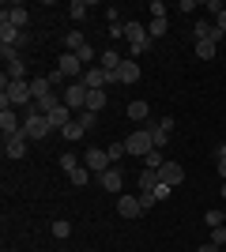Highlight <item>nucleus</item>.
<instances>
[{
	"label": "nucleus",
	"instance_id": "obj_1",
	"mask_svg": "<svg viewBox=\"0 0 226 252\" xmlns=\"http://www.w3.org/2000/svg\"><path fill=\"white\" fill-rule=\"evenodd\" d=\"M0 87H4V94H0V105L8 109V105H31V79H8V75H0Z\"/></svg>",
	"mask_w": 226,
	"mask_h": 252
},
{
	"label": "nucleus",
	"instance_id": "obj_2",
	"mask_svg": "<svg viewBox=\"0 0 226 252\" xmlns=\"http://www.w3.org/2000/svg\"><path fill=\"white\" fill-rule=\"evenodd\" d=\"M49 132H53L49 117L34 113V105H27V113H23V136H27V139H45Z\"/></svg>",
	"mask_w": 226,
	"mask_h": 252
},
{
	"label": "nucleus",
	"instance_id": "obj_3",
	"mask_svg": "<svg viewBox=\"0 0 226 252\" xmlns=\"http://www.w3.org/2000/svg\"><path fill=\"white\" fill-rule=\"evenodd\" d=\"M125 151H129V155H136V158H147L151 151H155V139H151V125L143 128V132H132V136L125 139Z\"/></svg>",
	"mask_w": 226,
	"mask_h": 252
},
{
	"label": "nucleus",
	"instance_id": "obj_4",
	"mask_svg": "<svg viewBox=\"0 0 226 252\" xmlns=\"http://www.w3.org/2000/svg\"><path fill=\"white\" fill-rule=\"evenodd\" d=\"M57 72H61V75H65V79H72V83H75V79H83V61H79V57H75V53H61V61H57Z\"/></svg>",
	"mask_w": 226,
	"mask_h": 252
},
{
	"label": "nucleus",
	"instance_id": "obj_5",
	"mask_svg": "<svg viewBox=\"0 0 226 252\" xmlns=\"http://www.w3.org/2000/svg\"><path fill=\"white\" fill-rule=\"evenodd\" d=\"M83 166L91 169V173H98V177H102L106 169H113V162H109V155H106L102 147H87V155H83Z\"/></svg>",
	"mask_w": 226,
	"mask_h": 252
},
{
	"label": "nucleus",
	"instance_id": "obj_6",
	"mask_svg": "<svg viewBox=\"0 0 226 252\" xmlns=\"http://www.w3.org/2000/svg\"><path fill=\"white\" fill-rule=\"evenodd\" d=\"M109 75H113V83H125V87H132V83H140V64L125 57V61H121V68H117V72H109Z\"/></svg>",
	"mask_w": 226,
	"mask_h": 252
},
{
	"label": "nucleus",
	"instance_id": "obj_7",
	"mask_svg": "<svg viewBox=\"0 0 226 252\" xmlns=\"http://www.w3.org/2000/svg\"><path fill=\"white\" fill-rule=\"evenodd\" d=\"M79 83H83L87 91H102V87H106V83H113V75H109L106 68L98 64V68H87V72H83V79H79Z\"/></svg>",
	"mask_w": 226,
	"mask_h": 252
},
{
	"label": "nucleus",
	"instance_id": "obj_8",
	"mask_svg": "<svg viewBox=\"0 0 226 252\" xmlns=\"http://www.w3.org/2000/svg\"><path fill=\"white\" fill-rule=\"evenodd\" d=\"M65 105H68V109H79V113L87 109V87L79 83V79H75V83H68V91H65Z\"/></svg>",
	"mask_w": 226,
	"mask_h": 252
},
{
	"label": "nucleus",
	"instance_id": "obj_9",
	"mask_svg": "<svg viewBox=\"0 0 226 252\" xmlns=\"http://www.w3.org/2000/svg\"><path fill=\"white\" fill-rule=\"evenodd\" d=\"M0 132H4V139H11V136H19V132H23V121L11 113V105H8V109H0Z\"/></svg>",
	"mask_w": 226,
	"mask_h": 252
},
{
	"label": "nucleus",
	"instance_id": "obj_10",
	"mask_svg": "<svg viewBox=\"0 0 226 252\" xmlns=\"http://www.w3.org/2000/svg\"><path fill=\"white\" fill-rule=\"evenodd\" d=\"M159 181L166 185V189H177V185L185 181V169L177 166V162H166V166L159 169Z\"/></svg>",
	"mask_w": 226,
	"mask_h": 252
},
{
	"label": "nucleus",
	"instance_id": "obj_11",
	"mask_svg": "<svg viewBox=\"0 0 226 252\" xmlns=\"http://www.w3.org/2000/svg\"><path fill=\"white\" fill-rule=\"evenodd\" d=\"M117 211H121V219H140V215H143L140 196H121V200H117Z\"/></svg>",
	"mask_w": 226,
	"mask_h": 252
},
{
	"label": "nucleus",
	"instance_id": "obj_12",
	"mask_svg": "<svg viewBox=\"0 0 226 252\" xmlns=\"http://www.w3.org/2000/svg\"><path fill=\"white\" fill-rule=\"evenodd\" d=\"M31 94H34V102H38V98H49L53 94V79H49V75H34L31 79Z\"/></svg>",
	"mask_w": 226,
	"mask_h": 252
},
{
	"label": "nucleus",
	"instance_id": "obj_13",
	"mask_svg": "<svg viewBox=\"0 0 226 252\" xmlns=\"http://www.w3.org/2000/svg\"><path fill=\"white\" fill-rule=\"evenodd\" d=\"M49 125H53V132H65V128L72 125V109H68V105H57L53 113H49Z\"/></svg>",
	"mask_w": 226,
	"mask_h": 252
},
{
	"label": "nucleus",
	"instance_id": "obj_14",
	"mask_svg": "<svg viewBox=\"0 0 226 252\" xmlns=\"http://www.w3.org/2000/svg\"><path fill=\"white\" fill-rule=\"evenodd\" d=\"M98 185H102V189H106V192H121V185H125V177H121V169L113 166V169H106V173L98 177Z\"/></svg>",
	"mask_w": 226,
	"mask_h": 252
},
{
	"label": "nucleus",
	"instance_id": "obj_15",
	"mask_svg": "<svg viewBox=\"0 0 226 252\" xmlns=\"http://www.w3.org/2000/svg\"><path fill=\"white\" fill-rule=\"evenodd\" d=\"M4 155H8V158H23V155H27V136L19 132V136L4 139Z\"/></svg>",
	"mask_w": 226,
	"mask_h": 252
},
{
	"label": "nucleus",
	"instance_id": "obj_16",
	"mask_svg": "<svg viewBox=\"0 0 226 252\" xmlns=\"http://www.w3.org/2000/svg\"><path fill=\"white\" fill-rule=\"evenodd\" d=\"M34 105V113H42V117H49L57 109V105H65V98H57V94H49V98H38V102H31Z\"/></svg>",
	"mask_w": 226,
	"mask_h": 252
},
{
	"label": "nucleus",
	"instance_id": "obj_17",
	"mask_svg": "<svg viewBox=\"0 0 226 252\" xmlns=\"http://www.w3.org/2000/svg\"><path fill=\"white\" fill-rule=\"evenodd\" d=\"M159 185V169H140V192H155Z\"/></svg>",
	"mask_w": 226,
	"mask_h": 252
},
{
	"label": "nucleus",
	"instance_id": "obj_18",
	"mask_svg": "<svg viewBox=\"0 0 226 252\" xmlns=\"http://www.w3.org/2000/svg\"><path fill=\"white\" fill-rule=\"evenodd\" d=\"M121 61H125V57H121L117 49H106V53H102V57H98V64H102L106 72H117V68H121Z\"/></svg>",
	"mask_w": 226,
	"mask_h": 252
},
{
	"label": "nucleus",
	"instance_id": "obj_19",
	"mask_svg": "<svg viewBox=\"0 0 226 252\" xmlns=\"http://www.w3.org/2000/svg\"><path fill=\"white\" fill-rule=\"evenodd\" d=\"M151 113V105L147 102H129V121H136V125H143Z\"/></svg>",
	"mask_w": 226,
	"mask_h": 252
},
{
	"label": "nucleus",
	"instance_id": "obj_20",
	"mask_svg": "<svg viewBox=\"0 0 226 252\" xmlns=\"http://www.w3.org/2000/svg\"><path fill=\"white\" fill-rule=\"evenodd\" d=\"M87 109H91V113H102V109H106V91H87Z\"/></svg>",
	"mask_w": 226,
	"mask_h": 252
},
{
	"label": "nucleus",
	"instance_id": "obj_21",
	"mask_svg": "<svg viewBox=\"0 0 226 252\" xmlns=\"http://www.w3.org/2000/svg\"><path fill=\"white\" fill-rule=\"evenodd\" d=\"M8 79H27V61H23V57H15V61H8Z\"/></svg>",
	"mask_w": 226,
	"mask_h": 252
},
{
	"label": "nucleus",
	"instance_id": "obj_22",
	"mask_svg": "<svg viewBox=\"0 0 226 252\" xmlns=\"http://www.w3.org/2000/svg\"><path fill=\"white\" fill-rule=\"evenodd\" d=\"M166 31H170V23H166V15H159V19H151V23H147V34H151V42H155V38H162Z\"/></svg>",
	"mask_w": 226,
	"mask_h": 252
},
{
	"label": "nucleus",
	"instance_id": "obj_23",
	"mask_svg": "<svg viewBox=\"0 0 226 252\" xmlns=\"http://www.w3.org/2000/svg\"><path fill=\"white\" fill-rule=\"evenodd\" d=\"M79 166H83V158H79V155H72V151L61 155V169H65V173H72V169H79Z\"/></svg>",
	"mask_w": 226,
	"mask_h": 252
},
{
	"label": "nucleus",
	"instance_id": "obj_24",
	"mask_svg": "<svg viewBox=\"0 0 226 252\" xmlns=\"http://www.w3.org/2000/svg\"><path fill=\"white\" fill-rule=\"evenodd\" d=\"M65 45H68V53H79V49H83V45H87V38H83V34H79V31H68Z\"/></svg>",
	"mask_w": 226,
	"mask_h": 252
},
{
	"label": "nucleus",
	"instance_id": "obj_25",
	"mask_svg": "<svg viewBox=\"0 0 226 252\" xmlns=\"http://www.w3.org/2000/svg\"><path fill=\"white\" fill-rule=\"evenodd\" d=\"M87 11H91L87 0H72V4H68V15H72V19H87Z\"/></svg>",
	"mask_w": 226,
	"mask_h": 252
},
{
	"label": "nucleus",
	"instance_id": "obj_26",
	"mask_svg": "<svg viewBox=\"0 0 226 252\" xmlns=\"http://www.w3.org/2000/svg\"><path fill=\"white\" fill-rule=\"evenodd\" d=\"M95 121H98V113H91V109H83V113L75 117V125L83 128V132H91V128H95Z\"/></svg>",
	"mask_w": 226,
	"mask_h": 252
},
{
	"label": "nucleus",
	"instance_id": "obj_27",
	"mask_svg": "<svg viewBox=\"0 0 226 252\" xmlns=\"http://www.w3.org/2000/svg\"><path fill=\"white\" fill-rule=\"evenodd\" d=\"M61 136H65V139H68V143H79V139H83V136H87V132H83V128H79V125H75V121H72V125H68V128H65V132H61Z\"/></svg>",
	"mask_w": 226,
	"mask_h": 252
},
{
	"label": "nucleus",
	"instance_id": "obj_28",
	"mask_svg": "<svg viewBox=\"0 0 226 252\" xmlns=\"http://www.w3.org/2000/svg\"><path fill=\"white\" fill-rule=\"evenodd\" d=\"M196 57H200V61H211V57H215V42H196Z\"/></svg>",
	"mask_w": 226,
	"mask_h": 252
},
{
	"label": "nucleus",
	"instance_id": "obj_29",
	"mask_svg": "<svg viewBox=\"0 0 226 252\" xmlns=\"http://www.w3.org/2000/svg\"><path fill=\"white\" fill-rule=\"evenodd\" d=\"M151 139H155V151H162V147H166V139H170V132H162L159 125H151Z\"/></svg>",
	"mask_w": 226,
	"mask_h": 252
},
{
	"label": "nucleus",
	"instance_id": "obj_30",
	"mask_svg": "<svg viewBox=\"0 0 226 252\" xmlns=\"http://www.w3.org/2000/svg\"><path fill=\"white\" fill-rule=\"evenodd\" d=\"M162 166H166V158H162L159 151H151V155L143 158V169H162Z\"/></svg>",
	"mask_w": 226,
	"mask_h": 252
},
{
	"label": "nucleus",
	"instance_id": "obj_31",
	"mask_svg": "<svg viewBox=\"0 0 226 252\" xmlns=\"http://www.w3.org/2000/svg\"><path fill=\"white\" fill-rule=\"evenodd\" d=\"M68 181H72V185H87V181H91V169H87V166L72 169V173H68Z\"/></svg>",
	"mask_w": 226,
	"mask_h": 252
},
{
	"label": "nucleus",
	"instance_id": "obj_32",
	"mask_svg": "<svg viewBox=\"0 0 226 252\" xmlns=\"http://www.w3.org/2000/svg\"><path fill=\"white\" fill-rule=\"evenodd\" d=\"M106 155H109V162H121V158L129 155V151H125V143H109V147H106Z\"/></svg>",
	"mask_w": 226,
	"mask_h": 252
},
{
	"label": "nucleus",
	"instance_id": "obj_33",
	"mask_svg": "<svg viewBox=\"0 0 226 252\" xmlns=\"http://www.w3.org/2000/svg\"><path fill=\"white\" fill-rule=\"evenodd\" d=\"M68 233H72V222H68V219H57L53 222V237H68Z\"/></svg>",
	"mask_w": 226,
	"mask_h": 252
},
{
	"label": "nucleus",
	"instance_id": "obj_34",
	"mask_svg": "<svg viewBox=\"0 0 226 252\" xmlns=\"http://www.w3.org/2000/svg\"><path fill=\"white\" fill-rule=\"evenodd\" d=\"M211 245H219V249H223V245H226V222H223V226H215V230H211Z\"/></svg>",
	"mask_w": 226,
	"mask_h": 252
},
{
	"label": "nucleus",
	"instance_id": "obj_35",
	"mask_svg": "<svg viewBox=\"0 0 226 252\" xmlns=\"http://www.w3.org/2000/svg\"><path fill=\"white\" fill-rule=\"evenodd\" d=\"M204 222H207V226H211V230H215V226H223V211H207V215H204Z\"/></svg>",
	"mask_w": 226,
	"mask_h": 252
},
{
	"label": "nucleus",
	"instance_id": "obj_36",
	"mask_svg": "<svg viewBox=\"0 0 226 252\" xmlns=\"http://www.w3.org/2000/svg\"><path fill=\"white\" fill-rule=\"evenodd\" d=\"M75 57H79V61H83V68H87V64L95 61V45H83V49L75 53Z\"/></svg>",
	"mask_w": 226,
	"mask_h": 252
},
{
	"label": "nucleus",
	"instance_id": "obj_37",
	"mask_svg": "<svg viewBox=\"0 0 226 252\" xmlns=\"http://www.w3.org/2000/svg\"><path fill=\"white\" fill-rule=\"evenodd\" d=\"M151 19H159V15H166V4H162V0H151Z\"/></svg>",
	"mask_w": 226,
	"mask_h": 252
},
{
	"label": "nucleus",
	"instance_id": "obj_38",
	"mask_svg": "<svg viewBox=\"0 0 226 252\" xmlns=\"http://www.w3.org/2000/svg\"><path fill=\"white\" fill-rule=\"evenodd\" d=\"M215 27H219V31L226 34V4H223V8H219V11H215Z\"/></svg>",
	"mask_w": 226,
	"mask_h": 252
},
{
	"label": "nucleus",
	"instance_id": "obj_39",
	"mask_svg": "<svg viewBox=\"0 0 226 252\" xmlns=\"http://www.w3.org/2000/svg\"><path fill=\"white\" fill-rule=\"evenodd\" d=\"M155 203H159V200H155V192H143V196H140V207H143V211L155 207Z\"/></svg>",
	"mask_w": 226,
	"mask_h": 252
},
{
	"label": "nucleus",
	"instance_id": "obj_40",
	"mask_svg": "<svg viewBox=\"0 0 226 252\" xmlns=\"http://www.w3.org/2000/svg\"><path fill=\"white\" fill-rule=\"evenodd\" d=\"M109 38H125V23H109Z\"/></svg>",
	"mask_w": 226,
	"mask_h": 252
},
{
	"label": "nucleus",
	"instance_id": "obj_41",
	"mask_svg": "<svg viewBox=\"0 0 226 252\" xmlns=\"http://www.w3.org/2000/svg\"><path fill=\"white\" fill-rule=\"evenodd\" d=\"M170 192H173V189H166V185H159V189H155V200H170Z\"/></svg>",
	"mask_w": 226,
	"mask_h": 252
},
{
	"label": "nucleus",
	"instance_id": "obj_42",
	"mask_svg": "<svg viewBox=\"0 0 226 252\" xmlns=\"http://www.w3.org/2000/svg\"><path fill=\"white\" fill-rule=\"evenodd\" d=\"M223 158H226V143H219L215 147V162H223Z\"/></svg>",
	"mask_w": 226,
	"mask_h": 252
},
{
	"label": "nucleus",
	"instance_id": "obj_43",
	"mask_svg": "<svg viewBox=\"0 0 226 252\" xmlns=\"http://www.w3.org/2000/svg\"><path fill=\"white\" fill-rule=\"evenodd\" d=\"M196 252H219V245H211V241H207V245H200Z\"/></svg>",
	"mask_w": 226,
	"mask_h": 252
},
{
	"label": "nucleus",
	"instance_id": "obj_44",
	"mask_svg": "<svg viewBox=\"0 0 226 252\" xmlns=\"http://www.w3.org/2000/svg\"><path fill=\"white\" fill-rule=\"evenodd\" d=\"M219 177L226 181V158H223V162H219Z\"/></svg>",
	"mask_w": 226,
	"mask_h": 252
},
{
	"label": "nucleus",
	"instance_id": "obj_45",
	"mask_svg": "<svg viewBox=\"0 0 226 252\" xmlns=\"http://www.w3.org/2000/svg\"><path fill=\"white\" fill-rule=\"evenodd\" d=\"M223 200H226V181H223Z\"/></svg>",
	"mask_w": 226,
	"mask_h": 252
},
{
	"label": "nucleus",
	"instance_id": "obj_46",
	"mask_svg": "<svg viewBox=\"0 0 226 252\" xmlns=\"http://www.w3.org/2000/svg\"><path fill=\"white\" fill-rule=\"evenodd\" d=\"M223 219H226V211H223Z\"/></svg>",
	"mask_w": 226,
	"mask_h": 252
}]
</instances>
